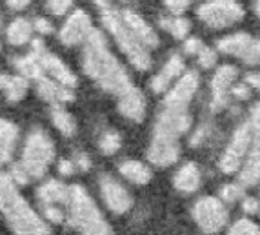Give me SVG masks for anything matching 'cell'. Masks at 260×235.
<instances>
[{
  "mask_svg": "<svg viewBox=\"0 0 260 235\" xmlns=\"http://www.w3.org/2000/svg\"><path fill=\"white\" fill-rule=\"evenodd\" d=\"M84 42H86V48L82 55V68L87 77L99 84V87L113 95H122L133 86L124 66L109 51L102 31L93 27Z\"/></svg>",
  "mask_w": 260,
  "mask_h": 235,
  "instance_id": "obj_1",
  "label": "cell"
},
{
  "mask_svg": "<svg viewBox=\"0 0 260 235\" xmlns=\"http://www.w3.org/2000/svg\"><path fill=\"white\" fill-rule=\"evenodd\" d=\"M0 212L15 233L24 235H48L51 233L48 222L26 202L18 193L17 183L9 175L0 173Z\"/></svg>",
  "mask_w": 260,
  "mask_h": 235,
  "instance_id": "obj_2",
  "label": "cell"
},
{
  "mask_svg": "<svg viewBox=\"0 0 260 235\" xmlns=\"http://www.w3.org/2000/svg\"><path fill=\"white\" fill-rule=\"evenodd\" d=\"M70 206V222L71 226L77 228L82 233H91V235H106L111 233V226L108 224L100 210L96 208L95 200L89 197V193L84 190L82 186H70V197L68 202Z\"/></svg>",
  "mask_w": 260,
  "mask_h": 235,
  "instance_id": "obj_3",
  "label": "cell"
},
{
  "mask_svg": "<svg viewBox=\"0 0 260 235\" xmlns=\"http://www.w3.org/2000/svg\"><path fill=\"white\" fill-rule=\"evenodd\" d=\"M102 24L111 33L113 39L117 40L118 48L122 49V53L129 58V62L137 70H151V57H149L148 48L137 40V37L129 31V27L126 26V22L122 20L120 13H118L117 9H113L111 6L102 8Z\"/></svg>",
  "mask_w": 260,
  "mask_h": 235,
  "instance_id": "obj_4",
  "label": "cell"
},
{
  "mask_svg": "<svg viewBox=\"0 0 260 235\" xmlns=\"http://www.w3.org/2000/svg\"><path fill=\"white\" fill-rule=\"evenodd\" d=\"M53 159H55V144H53L51 137L42 128H35L27 135L26 146L22 152V168L27 171L31 181L42 179Z\"/></svg>",
  "mask_w": 260,
  "mask_h": 235,
  "instance_id": "obj_5",
  "label": "cell"
},
{
  "mask_svg": "<svg viewBox=\"0 0 260 235\" xmlns=\"http://www.w3.org/2000/svg\"><path fill=\"white\" fill-rule=\"evenodd\" d=\"M199 18L211 27H230L244 18V8L237 0H209L199 8Z\"/></svg>",
  "mask_w": 260,
  "mask_h": 235,
  "instance_id": "obj_6",
  "label": "cell"
},
{
  "mask_svg": "<svg viewBox=\"0 0 260 235\" xmlns=\"http://www.w3.org/2000/svg\"><path fill=\"white\" fill-rule=\"evenodd\" d=\"M191 115L187 113V108H173L166 106L164 111L158 115L155 122L153 137L164 140H178V137L184 135L191 128Z\"/></svg>",
  "mask_w": 260,
  "mask_h": 235,
  "instance_id": "obj_7",
  "label": "cell"
},
{
  "mask_svg": "<svg viewBox=\"0 0 260 235\" xmlns=\"http://www.w3.org/2000/svg\"><path fill=\"white\" fill-rule=\"evenodd\" d=\"M193 219L206 233H217L228 222V210L217 197H202L193 206Z\"/></svg>",
  "mask_w": 260,
  "mask_h": 235,
  "instance_id": "obj_8",
  "label": "cell"
},
{
  "mask_svg": "<svg viewBox=\"0 0 260 235\" xmlns=\"http://www.w3.org/2000/svg\"><path fill=\"white\" fill-rule=\"evenodd\" d=\"M31 53L37 55V58H39L40 64H42L44 71L51 75L56 82H60L62 86H68V87H77V77H75V73L60 61V58L56 57L55 53L48 51L40 39H33Z\"/></svg>",
  "mask_w": 260,
  "mask_h": 235,
  "instance_id": "obj_9",
  "label": "cell"
},
{
  "mask_svg": "<svg viewBox=\"0 0 260 235\" xmlns=\"http://www.w3.org/2000/svg\"><path fill=\"white\" fill-rule=\"evenodd\" d=\"M251 137H253V130L249 124H242L239 130L235 131L230 146L225 148L224 155L220 157V162H218V166H220V170L224 171V173L231 175L239 170L240 164H242L244 155H246L247 150H249Z\"/></svg>",
  "mask_w": 260,
  "mask_h": 235,
  "instance_id": "obj_10",
  "label": "cell"
},
{
  "mask_svg": "<svg viewBox=\"0 0 260 235\" xmlns=\"http://www.w3.org/2000/svg\"><path fill=\"white\" fill-rule=\"evenodd\" d=\"M100 193H102L106 206L111 210L113 214H126L133 206V199H131L129 192L120 183H117L115 179L108 177V175L100 177Z\"/></svg>",
  "mask_w": 260,
  "mask_h": 235,
  "instance_id": "obj_11",
  "label": "cell"
},
{
  "mask_svg": "<svg viewBox=\"0 0 260 235\" xmlns=\"http://www.w3.org/2000/svg\"><path fill=\"white\" fill-rule=\"evenodd\" d=\"M93 30L91 18L86 11L82 9H77L73 15H71L66 24L60 30V42L68 48L71 46H77V44H82L87 39L89 31Z\"/></svg>",
  "mask_w": 260,
  "mask_h": 235,
  "instance_id": "obj_12",
  "label": "cell"
},
{
  "mask_svg": "<svg viewBox=\"0 0 260 235\" xmlns=\"http://www.w3.org/2000/svg\"><path fill=\"white\" fill-rule=\"evenodd\" d=\"M197 87H199V73L197 71H187L178 84L168 93L164 99V106H173V108H187L189 100L195 95Z\"/></svg>",
  "mask_w": 260,
  "mask_h": 235,
  "instance_id": "obj_13",
  "label": "cell"
},
{
  "mask_svg": "<svg viewBox=\"0 0 260 235\" xmlns=\"http://www.w3.org/2000/svg\"><path fill=\"white\" fill-rule=\"evenodd\" d=\"M120 17H122V20L126 22V26L129 27V31L137 37V40H139L140 44H144V46L149 48V49L158 48L160 39H158V35H156V31L153 30L148 22L140 17V15H137L135 11L126 9V11H122L120 13Z\"/></svg>",
  "mask_w": 260,
  "mask_h": 235,
  "instance_id": "obj_14",
  "label": "cell"
},
{
  "mask_svg": "<svg viewBox=\"0 0 260 235\" xmlns=\"http://www.w3.org/2000/svg\"><path fill=\"white\" fill-rule=\"evenodd\" d=\"M237 78V68L235 66L225 64L222 68H218L215 77L211 80V109L217 111L225 106V95L230 92V86L233 84V80Z\"/></svg>",
  "mask_w": 260,
  "mask_h": 235,
  "instance_id": "obj_15",
  "label": "cell"
},
{
  "mask_svg": "<svg viewBox=\"0 0 260 235\" xmlns=\"http://www.w3.org/2000/svg\"><path fill=\"white\" fill-rule=\"evenodd\" d=\"M118 109L126 119L133 122H142L146 119V97L139 87L131 86L122 95H118Z\"/></svg>",
  "mask_w": 260,
  "mask_h": 235,
  "instance_id": "obj_16",
  "label": "cell"
},
{
  "mask_svg": "<svg viewBox=\"0 0 260 235\" xmlns=\"http://www.w3.org/2000/svg\"><path fill=\"white\" fill-rule=\"evenodd\" d=\"M178 155H180L178 140H164L153 137L148 152L149 162H153L155 166H160V168H166V166L175 164L178 161Z\"/></svg>",
  "mask_w": 260,
  "mask_h": 235,
  "instance_id": "obj_17",
  "label": "cell"
},
{
  "mask_svg": "<svg viewBox=\"0 0 260 235\" xmlns=\"http://www.w3.org/2000/svg\"><path fill=\"white\" fill-rule=\"evenodd\" d=\"M37 93L48 102H71L75 99L73 87L62 86L56 80H49L48 77H40L37 80Z\"/></svg>",
  "mask_w": 260,
  "mask_h": 235,
  "instance_id": "obj_18",
  "label": "cell"
},
{
  "mask_svg": "<svg viewBox=\"0 0 260 235\" xmlns=\"http://www.w3.org/2000/svg\"><path fill=\"white\" fill-rule=\"evenodd\" d=\"M184 71V61L180 55H173L166 62V66L162 68L158 73L153 77L151 80V90L155 93H164L169 87V84L173 82L175 78Z\"/></svg>",
  "mask_w": 260,
  "mask_h": 235,
  "instance_id": "obj_19",
  "label": "cell"
},
{
  "mask_svg": "<svg viewBox=\"0 0 260 235\" xmlns=\"http://www.w3.org/2000/svg\"><path fill=\"white\" fill-rule=\"evenodd\" d=\"M253 42L255 40L246 33H237V35L224 37V39L218 40V49L225 55H235V57H240L242 61H246Z\"/></svg>",
  "mask_w": 260,
  "mask_h": 235,
  "instance_id": "obj_20",
  "label": "cell"
},
{
  "mask_svg": "<svg viewBox=\"0 0 260 235\" xmlns=\"http://www.w3.org/2000/svg\"><path fill=\"white\" fill-rule=\"evenodd\" d=\"M200 181H202V177H200L199 166L195 162H187V164H184L177 171V175L173 179V184L178 192L193 193L200 188Z\"/></svg>",
  "mask_w": 260,
  "mask_h": 235,
  "instance_id": "obj_21",
  "label": "cell"
},
{
  "mask_svg": "<svg viewBox=\"0 0 260 235\" xmlns=\"http://www.w3.org/2000/svg\"><path fill=\"white\" fill-rule=\"evenodd\" d=\"M260 181V140L256 139L255 146L251 148V153L247 157L246 164L242 166V170L239 173V183L240 186L249 188L255 186Z\"/></svg>",
  "mask_w": 260,
  "mask_h": 235,
  "instance_id": "obj_22",
  "label": "cell"
},
{
  "mask_svg": "<svg viewBox=\"0 0 260 235\" xmlns=\"http://www.w3.org/2000/svg\"><path fill=\"white\" fill-rule=\"evenodd\" d=\"M37 195L42 200V204H66L68 197H70V188L60 181L51 179L39 188Z\"/></svg>",
  "mask_w": 260,
  "mask_h": 235,
  "instance_id": "obj_23",
  "label": "cell"
},
{
  "mask_svg": "<svg viewBox=\"0 0 260 235\" xmlns=\"http://www.w3.org/2000/svg\"><path fill=\"white\" fill-rule=\"evenodd\" d=\"M27 78L26 77H11V75H0V90L6 93L11 102H18L27 93Z\"/></svg>",
  "mask_w": 260,
  "mask_h": 235,
  "instance_id": "obj_24",
  "label": "cell"
},
{
  "mask_svg": "<svg viewBox=\"0 0 260 235\" xmlns=\"http://www.w3.org/2000/svg\"><path fill=\"white\" fill-rule=\"evenodd\" d=\"M51 119L53 124L64 137H73L77 133V122H75L73 115L62 106V102H53L51 108Z\"/></svg>",
  "mask_w": 260,
  "mask_h": 235,
  "instance_id": "obj_25",
  "label": "cell"
},
{
  "mask_svg": "<svg viewBox=\"0 0 260 235\" xmlns=\"http://www.w3.org/2000/svg\"><path fill=\"white\" fill-rule=\"evenodd\" d=\"M33 35V24L26 18H17L6 30V39L11 46H24L31 40Z\"/></svg>",
  "mask_w": 260,
  "mask_h": 235,
  "instance_id": "obj_26",
  "label": "cell"
},
{
  "mask_svg": "<svg viewBox=\"0 0 260 235\" xmlns=\"http://www.w3.org/2000/svg\"><path fill=\"white\" fill-rule=\"evenodd\" d=\"M120 173L133 184H139V186H144L148 184L153 179L151 171L146 164L139 161H126L124 164H120Z\"/></svg>",
  "mask_w": 260,
  "mask_h": 235,
  "instance_id": "obj_27",
  "label": "cell"
},
{
  "mask_svg": "<svg viewBox=\"0 0 260 235\" xmlns=\"http://www.w3.org/2000/svg\"><path fill=\"white\" fill-rule=\"evenodd\" d=\"M15 68L22 73V77H26L27 80H39L40 77H44V68L40 64V61L37 58V55L29 53L27 57H20L15 58Z\"/></svg>",
  "mask_w": 260,
  "mask_h": 235,
  "instance_id": "obj_28",
  "label": "cell"
},
{
  "mask_svg": "<svg viewBox=\"0 0 260 235\" xmlns=\"http://www.w3.org/2000/svg\"><path fill=\"white\" fill-rule=\"evenodd\" d=\"M160 26H162V30L169 31V33L178 40L186 39L187 33H189V30H191L189 20H187V18H182L180 15H175L173 18H162Z\"/></svg>",
  "mask_w": 260,
  "mask_h": 235,
  "instance_id": "obj_29",
  "label": "cell"
},
{
  "mask_svg": "<svg viewBox=\"0 0 260 235\" xmlns=\"http://www.w3.org/2000/svg\"><path fill=\"white\" fill-rule=\"evenodd\" d=\"M99 146H100V152L106 153V155H115L122 146L120 133H118V131H113V130L106 131L104 135L100 137Z\"/></svg>",
  "mask_w": 260,
  "mask_h": 235,
  "instance_id": "obj_30",
  "label": "cell"
},
{
  "mask_svg": "<svg viewBox=\"0 0 260 235\" xmlns=\"http://www.w3.org/2000/svg\"><path fill=\"white\" fill-rule=\"evenodd\" d=\"M231 235H260V226L249 219H240L231 226Z\"/></svg>",
  "mask_w": 260,
  "mask_h": 235,
  "instance_id": "obj_31",
  "label": "cell"
},
{
  "mask_svg": "<svg viewBox=\"0 0 260 235\" xmlns=\"http://www.w3.org/2000/svg\"><path fill=\"white\" fill-rule=\"evenodd\" d=\"M0 140H4V142H11V144H17V140H18V128L15 126L13 122L0 119Z\"/></svg>",
  "mask_w": 260,
  "mask_h": 235,
  "instance_id": "obj_32",
  "label": "cell"
},
{
  "mask_svg": "<svg viewBox=\"0 0 260 235\" xmlns=\"http://www.w3.org/2000/svg\"><path fill=\"white\" fill-rule=\"evenodd\" d=\"M197 57H199V64L202 66V68H206V70H209V68H213V66L217 64L218 55L213 51L211 48H206L204 44H202L200 49L197 51Z\"/></svg>",
  "mask_w": 260,
  "mask_h": 235,
  "instance_id": "obj_33",
  "label": "cell"
},
{
  "mask_svg": "<svg viewBox=\"0 0 260 235\" xmlns=\"http://www.w3.org/2000/svg\"><path fill=\"white\" fill-rule=\"evenodd\" d=\"M244 195V186L240 184H225L220 190V199L225 202H235L237 199Z\"/></svg>",
  "mask_w": 260,
  "mask_h": 235,
  "instance_id": "obj_34",
  "label": "cell"
},
{
  "mask_svg": "<svg viewBox=\"0 0 260 235\" xmlns=\"http://www.w3.org/2000/svg\"><path fill=\"white\" fill-rule=\"evenodd\" d=\"M44 206V215L48 219L49 222L53 224H60L64 221V214H62V210L58 208V204H42Z\"/></svg>",
  "mask_w": 260,
  "mask_h": 235,
  "instance_id": "obj_35",
  "label": "cell"
},
{
  "mask_svg": "<svg viewBox=\"0 0 260 235\" xmlns=\"http://www.w3.org/2000/svg\"><path fill=\"white\" fill-rule=\"evenodd\" d=\"M46 6L53 15H64L73 6V0H48Z\"/></svg>",
  "mask_w": 260,
  "mask_h": 235,
  "instance_id": "obj_36",
  "label": "cell"
},
{
  "mask_svg": "<svg viewBox=\"0 0 260 235\" xmlns=\"http://www.w3.org/2000/svg\"><path fill=\"white\" fill-rule=\"evenodd\" d=\"M9 177L17 183V186H24V184H27L31 181V177L27 175V171L22 168V164H15L13 168H11V173H9Z\"/></svg>",
  "mask_w": 260,
  "mask_h": 235,
  "instance_id": "obj_37",
  "label": "cell"
},
{
  "mask_svg": "<svg viewBox=\"0 0 260 235\" xmlns=\"http://www.w3.org/2000/svg\"><path fill=\"white\" fill-rule=\"evenodd\" d=\"M164 4L173 15H182L189 8L191 0H164Z\"/></svg>",
  "mask_w": 260,
  "mask_h": 235,
  "instance_id": "obj_38",
  "label": "cell"
},
{
  "mask_svg": "<svg viewBox=\"0 0 260 235\" xmlns=\"http://www.w3.org/2000/svg\"><path fill=\"white\" fill-rule=\"evenodd\" d=\"M33 30L39 31L40 35H49V33H53V26L48 18H37V20L33 22Z\"/></svg>",
  "mask_w": 260,
  "mask_h": 235,
  "instance_id": "obj_39",
  "label": "cell"
},
{
  "mask_svg": "<svg viewBox=\"0 0 260 235\" xmlns=\"http://www.w3.org/2000/svg\"><path fill=\"white\" fill-rule=\"evenodd\" d=\"M200 46H202V40L197 39V37H189V39L186 40V44H184V51L189 53V55H197Z\"/></svg>",
  "mask_w": 260,
  "mask_h": 235,
  "instance_id": "obj_40",
  "label": "cell"
},
{
  "mask_svg": "<svg viewBox=\"0 0 260 235\" xmlns=\"http://www.w3.org/2000/svg\"><path fill=\"white\" fill-rule=\"evenodd\" d=\"M244 62H247V64H260V42H253L249 55H247V58Z\"/></svg>",
  "mask_w": 260,
  "mask_h": 235,
  "instance_id": "obj_41",
  "label": "cell"
},
{
  "mask_svg": "<svg viewBox=\"0 0 260 235\" xmlns=\"http://www.w3.org/2000/svg\"><path fill=\"white\" fill-rule=\"evenodd\" d=\"M249 126H251L253 133H260V102L253 108L251 111V122H249Z\"/></svg>",
  "mask_w": 260,
  "mask_h": 235,
  "instance_id": "obj_42",
  "label": "cell"
},
{
  "mask_svg": "<svg viewBox=\"0 0 260 235\" xmlns=\"http://www.w3.org/2000/svg\"><path fill=\"white\" fill-rule=\"evenodd\" d=\"M75 162H77V168L80 171H87L89 168H91V159H89L86 153H78Z\"/></svg>",
  "mask_w": 260,
  "mask_h": 235,
  "instance_id": "obj_43",
  "label": "cell"
},
{
  "mask_svg": "<svg viewBox=\"0 0 260 235\" xmlns=\"http://www.w3.org/2000/svg\"><path fill=\"white\" fill-rule=\"evenodd\" d=\"M242 210L246 212V214H256L258 212V202H256L253 197H246V199L242 200Z\"/></svg>",
  "mask_w": 260,
  "mask_h": 235,
  "instance_id": "obj_44",
  "label": "cell"
},
{
  "mask_svg": "<svg viewBox=\"0 0 260 235\" xmlns=\"http://www.w3.org/2000/svg\"><path fill=\"white\" fill-rule=\"evenodd\" d=\"M233 95L237 97V99L240 100H246L249 99V95H251V90H249V84H240V86H237L233 90Z\"/></svg>",
  "mask_w": 260,
  "mask_h": 235,
  "instance_id": "obj_45",
  "label": "cell"
},
{
  "mask_svg": "<svg viewBox=\"0 0 260 235\" xmlns=\"http://www.w3.org/2000/svg\"><path fill=\"white\" fill-rule=\"evenodd\" d=\"M58 171H60L62 175H66V177H70V175H73V171H75V162L73 161H60Z\"/></svg>",
  "mask_w": 260,
  "mask_h": 235,
  "instance_id": "obj_46",
  "label": "cell"
},
{
  "mask_svg": "<svg viewBox=\"0 0 260 235\" xmlns=\"http://www.w3.org/2000/svg\"><path fill=\"white\" fill-rule=\"evenodd\" d=\"M8 2V6L11 9H17V11H20V9H26L27 6L33 2V0H6Z\"/></svg>",
  "mask_w": 260,
  "mask_h": 235,
  "instance_id": "obj_47",
  "label": "cell"
},
{
  "mask_svg": "<svg viewBox=\"0 0 260 235\" xmlns=\"http://www.w3.org/2000/svg\"><path fill=\"white\" fill-rule=\"evenodd\" d=\"M246 82L249 84V86L256 87V90H260V71H255V73H249L246 77Z\"/></svg>",
  "mask_w": 260,
  "mask_h": 235,
  "instance_id": "obj_48",
  "label": "cell"
},
{
  "mask_svg": "<svg viewBox=\"0 0 260 235\" xmlns=\"http://www.w3.org/2000/svg\"><path fill=\"white\" fill-rule=\"evenodd\" d=\"M91 2H95V4L99 6L100 9L106 8V6H109V0H91Z\"/></svg>",
  "mask_w": 260,
  "mask_h": 235,
  "instance_id": "obj_49",
  "label": "cell"
},
{
  "mask_svg": "<svg viewBox=\"0 0 260 235\" xmlns=\"http://www.w3.org/2000/svg\"><path fill=\"white\" fill-rule=\"evenodd\" d=\"M255 11H256V15L260 17V0H255Z\"/></svg>",
  "mask_w": 260,
  "mask_h": 235,
  "instance_id": "obj_50",
  "label": "cell"
},
{
  "mask_svg": "<svg viewBox=\"0 0 260 235\" xmlns=\"http://www.w3.org/2000/svg\"><path fill=\"white\" fill-rule=\"evenodd\" d=\"M0 24H2V17H0Z\"/></svg>",
  "mask_w": 260,
  "mask_h": 235,
  "instance_id": "obj_51",
  "label": "cell"
},
{
  "mask_svg": "<svg viewBox=\"0 0 260 235\" xmlns=\"http://www.w3.org/2000/svg\"><path fill=\"white\" fill-rule=\"evenodd\" d=\"M0 49H2V44H0Z\"/></svg>",
  "mask_w": 260,
  "mask_h": 235,
  "instance_id": "obj_52",
  "label": "cell"
},
{
  "mask_svg": "<svg viewBox=\"0 0 260 235\" xmlns=\"http://www.w3.org/2000/svg\"><path fill=\"white\" fill-rule=\"evenodd\" d=\"M124 2H127V0H124Z\"/></svg>",
  "mask_w": 260,
  "mask_h": 235,
  "instance_id": "obj_53",
  "label": "cell"
}]
</instances>
